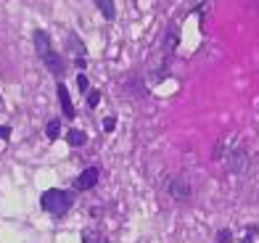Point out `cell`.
Wrapping results in <instances>:
<instances>
[{
	"mask_svg": "<svg viewBox=\"0 0 259 243\" xmlns=\"http://www.w3.org/2000/svg\"><path fill=\"white\" fill-rule=\"evenodd\" d=\"M45 132H48L51 140H56V137L61 135V122H58V119H51V122H48V127H45Z\"/></svg>",
	"mask_w": 259,
	"mask_h": 243,
	"instance_id": "obj_12",
	"label": "cell"
},
{
	"mask_svg": "<svg viewBox=\"0 0 259 243\" xmlns=\"http://www.w3.org/2000/svg\"><path fill=\"white\" fill-rule=\"evenodd\" d=\"M98 177H101V169H98V167H88V169L77 177L74 188H77V190H90V188H96Z\"/></svg>",
	"mask_w": 259,
	"mask_h": 243,
	"instance_id": "obj_3",
	"label": "cell"
},
{
	"mask_svg": "<svg viewBox=\"0 0 259 243\" xmlns=\"http://www.w3.org/2000/svg\"><path fill=\"white\" fill-rule=\"evenodd\" d=\"M254 233H256V227H249V233H246V238H243L241 243H251V238H254Z\"/></svg>",
	"mask_w": 259,
	"mask_h": 243,
	"instance_id": "obj_18",
	"label": "cell"
},
{
	"mask_svg": "<svg viewBox=\"0 0 259 243\" xmlns=\"http://www.w3.org/2000/svg\"><path fill=\"white\" fill-rule=\"evenodd\" d=\"M114 127H116V119H114V117H109V119H103V130H106V132H111Z\"/></svg>",
	"mask_w": 259,
	"mask_h": 243,
	"instance_id": "obj_16",
	"label": "cell"
},
{
	"mask_svg": "<svg viewBox=\"0 0 259 243\" xmlns=\"http://www.w3.org/2000/svg\"><path fill=\"white\" fill-rule=\"evenodd\" d=\"M72 201H74L72 193H69V190H58V188H51V190H45L40 196V206L48 214H53V217H61L64 212L72 209Z\"/></svg>",
	"mask_w": 259,
	"mask_h": 243,
	"instance_id": "obj_1",
	"label": "cell"
},
{
	"mask_svg": "<svg viewBox=\"0 0 259 243\" xmlns=\"http://www.w3.org/2000/svg\"><path fill=\"white\" fill-rule=\"evenodd\" d=\"M169 193H172L178 201H188V199H191V185H188L185 177H178V180H172Z\"/></svg>",
	"mask_w": 259,
	"mask_h": 243,
	"instance_id": "obj_6",
	"label": "cell"
},
{
	"mask_svg": "<svg viewBox=\"0 0 259 243\" xmlns=\"http://www.w3.org/2000/svg\"><path fill=\"white\" fill-rule=\"evenodd\" d=\"M230 238H233L230 230H220V233H217V240H220V243H230Z\"/></svg>",
	"mask_w": 259,
	"mask_h": 243,
	"instance_id": "obj_15",
	"label": "cell"
},
{
	"mask_svg": "<svg viewBox=\"0 0 259 243\" xmlns=\"http://www.w3.org/2000/svg\"><path fill=\"white\" fill-rule=\"evenodd\" d=\"M74 66H77V69H85L88 64H85V59H74Z\"/></svg>",
	"mask_w": 259,
	"mask_h": 243,
	"instance_id": "obj_19",
	"label": "cell"
},
{
	"mask_svg": "<svg viewBox=\"0 0 259 243\" xmlns=\"http://www.w3.org/2000/svg\"><path fill=\"white\" fill-rule=\"evenodd\" d=\"M66 143L72 145V148H79V145L88 143V135L82 132V130H69V132H66Z\"/></svg>",
	"mask_w": 259,
	"mask_h": 243,
	"instance_id": "obj_10",
	"label": "cell"
},
{
	"mask_svg": "<svg viewBox=\"0 0 259 243\" xmlns=\"http://www.w3.org/2000/svg\"><path fill=\"white\" fill-rule=\"evenodd\" d=\"M228 169L233 175H243L246 169H249V154L243 151V148H235V151L228 154Z\"/></svg>",
	"mask_w": 259,
	"mask_h": 243,
	"instance_id": "obj_2",
	"label": "cell"
},
{
	"mask_svg": "<svg viewBox=\"0 0 259 243\" xmlns=\"http://www.w3.org/2000/svg\"><path fill=\"white\" fill-rule=\"evenodd\" d=\"M34 51H37V56H40V59H45L48 53H53V45H51L48 32H42V29H37V32H34Z\"/></svg>",
	"mask_w": 259,
	"mask_h": 243,
	"instance_id": "obj_5",
	"label": "cell"
},
{
	"mask_svg": "<svg viewBox=\"0 0 259 243\" xmlns=\"http://www.w3.org/2000/svg\"><path fill=\"white\" fill-rule=\"evenodd\" d=\"M42 64L51 69V74H53V77H58V79L64 77V59H61V56H58L56 51L45 56V59H42Z\"/></svg>",
	"mask_w": 259,
	"mask_h": 243,
	"instance_id": "obj_7",
	"label": "cell"
},
{
	"mask_svg": "<svg viewBox=\"0 0 259 243\" xmlns=\"http://www.w3.org/2000/svg\"><path fill=\"white\" fill-rule=\"evenodd\" d=\"M66 48H69V53H72L74 59H85V53H88V51H85V42H82L74 32L66 37Z\"/></svg>",
	"mask_w": 259,
	"mask_h": 243,
	"instance_id": "obj_8",
	"label": "cell"
},
{
	"mask_svg": "<svg viewBox=\"0 0 259 243\" xmlns=\"http://www.w3.org/2000/svg\"><path fill=\"white\" fill-rule=\"evenodd\" d=\"M96 6H98L101 16H103L106 21H114V16H116V6H114V0H96Z\"/></svg>",
	"mask_w": 259,
	"mask_h": 243,
	"instance_id": "obj_9",
	"label": "cell"
},
{
	"mask_svg": "<svg viewBox=\"0 0 259 243\" xmlns=\"http://www.w3.org/2000/svg\"><path fill=\"white\" fill-rule=\"evenodd\" d=\"M77 85H79V90H82V92H88V90H90V82H88V74H79V77H77Z\"/></svg>",
	"mask_w": 259,
	"mask_h": 243,
	"instance_id": "obj_14",
	"label": "cell"
},
{
	"mask_svg": "<svg viewBox=\"0 0 259 243\" xmlns=\"http://www.w3.org/2000/svg\"><path fill=\"white\" fill-rule=\"evenodd\" d=\"M58 103H61V111L66 119H74V103H72V95H69V90L64 82H58Z\"/></svg>",
	"mask_w": 259,
	"mask_h": 243,
	"instance_id": "obj_4",
	"label": "cell"
},
{
	"mask_svg": "<svg viewBox=\"0 0 259 243\" xmlns=\"http://www.w3.org/2000/svg\"><path fill=\"white\" fill-rule=\"evenodd\" d=\"M8 135H11V127H0V140H8Z\"/></svg>",
	"mask_w": 259,
	"mask_h": 243,
	"instance_id": "obj_17",
	"label": "cell"
},
{
	"mask_svg": "<svg viewBox=\"0 0 259 243\" xmlns=\"http://www.w3.org/2000/svg\"><path fill=\"white\" fill-rule=\"evenodd\" d=\"M98 103H101V92H98V90H88V106L96 109Z\"/></svg>",
	"mask_w": 259,
	"mask_h": 243,
	"instance_id": "obj_13",
	"label": "cell"
},
{
	"mask_svg": "<svg viewBox=\"0 0 259 243\" xmlns=\"http://www.w3.org/2000/svg\"><path fill=\"white\" fill-rule=\"evenodd\" d=\"M82 243H109V238L101 235L98 230H85L82 233Z\"/></svg>",
	"mask_w": 259,
	"mask_h": 243,
	"instance_id": "obj_11",
	"label": "cell"
}]
</instances>
